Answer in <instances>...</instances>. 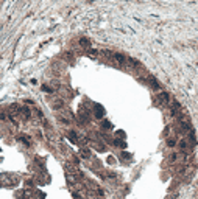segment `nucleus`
I'll list each match as a JSON object with an SVG mask.
<instances>
[{"label": "nucleus", "mask_w": 198, "mask_h": 199, "mask_svg": "<svg viewBox=\"0 0 198 199\" xmlns=\"http://www.w3.org/2000/svg\"><path fill=\"white\" fill-rule=\"evenodd\" d=\"M158 100H161V103H168L170 97H168V93L162 92V93H159V95H158Z\"/></svg>", "instance_id": "f257e3e1"}, {"label": "nucleus", "mask_w": 198, "mask_h": 199, "mask_svg": "<svg viewBox=\"0 0 198 199\" xmlns=\"http://www.w3.org/2000/svg\"><path fill=\"white\" fill-rule=\"evenodd\" d=\"M52 106L55 109H59V107H63V100H59V98H55L53 101H52Z\"/></svg>", "instance_id": "f03ea898"}, {"label": "nucleus", "mask_w": 198, "mask_h": 199, "mask_svg": "<svg viewBox=\"0 0 198 199\" xmlns=\"http://www.w3.org/2000/svg\"><path fill=\"white\" fill-rule=\"evenodd\" d=\"M80 45H83V47H87V45H89V39H86V37H83V39L80 41Z\"/></svg>", "instance_id": "7ed1b4c3"}]
</instances>
